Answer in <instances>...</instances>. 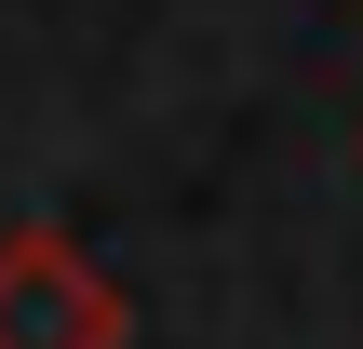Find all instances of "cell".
<instances>
[{"label":"cell","mask_w":363,"mask_h":349,"mask_svg":"<svg viewBox=\"0 0 363 349\" xmlns=\"http://www.w3.org/2000/svg\"><path fill=\"white\" fill-rule=\"evenodd\" d=\"M0 349H121L108 269H81L54 229H13L0 242Z\"/></svg>","instance_id":"obj_1"}]
</instances>
